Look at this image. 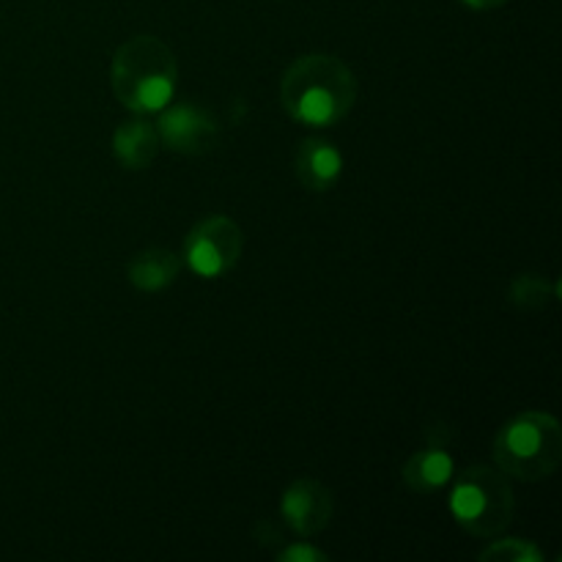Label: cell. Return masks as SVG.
<instances>
[{
	"instance_id": "obj_4",
	"label": "cell",
	"mask_w": 562,
	"mask_h": 562,
	"mask_svg": "<svg viewBox=\"0 0 562 562\" xmlns=\"http://www.w3.org/2000/svg\"><path fill=\"white\" fill-rule=\"evenodd\" d=\"M450 514L456 525L470 536L497 538L514 521L516 497L508 475L499 467L475 464L453 481L450 492Z\"/></svg>"
},
{
	"instance_id": "obj_13",
	"label": "cell",
	"mask_w": 562,
	"mask_h": 562,
	"mask_svg": "<svg viewBox=\"0 0 562 562\" xmlns=\"http://www.w3.org/2000/svg\"><path fill=\"white\" fill-rule=\"evenodd\" d=\"M543 549L527 538H497L477 554L481 562H543Z\"/></svg>"
},
{
	"instance_id": "obj_6",
	"label": "cell",
	"mask_w": 562,
	"mask_h": 562,
	"mask_svg": "<svg viewBox=\"0 0 562 562\" xmlns=\"http://www.w3.org/2000/svg\"><path fill=\"white\" fill-rule=\"evenodd\" d=\"M159 113L162 115L154 126L159 132V143L168 146L170 151L184 154V157H201V154L214 151L220 146L223 130H220L217 119L201 104H168Z\"/></svg>"
},
{
	"instance_id": "obj_15",
	"label": "cell",
	"mask_w": 562,
	"mask_h": 562,
	"mask_svg": "<svg viewBox=\"0 0 562 562\" xmlns=\"http://www.w3.org/2000/svg\"><path fill=\"white\" fill-rule=\"evenodd\" d=\"M464 5H470V9H477V11H488V9H499V5H505L508 0H461Z\"/></svg>"
},
{
	"instance_id": "obj_8",
	"label": "cell",
	"mask_w": 562,
	"mask_h": 562,
	"mask_svg": "<svg viewBox=\"0 0 562 562\" xmlns=\"http://www.w3.org/2000/svg\"><path fill=\"white\" fill-rule=\"evenodd\" d=\"M294 173L307 192H327L344 173V154L322 137H307L296 146Z\"/></svg>"
},
{
	"instance_id": "obj_2",
	"label": "cell",
	"mask_w": 562,
	"mask_h": 562,
	"mask_svg": "<svg viewBox=\"0 0 562 562\" xmlns=\"http://www.w3.org/2000/svg\"><path fill=\"white\" fill-rule=\"evenodd\" d=\"M179 64L159 36H132L115 49L110 66V86L115 99L137 115L159 113L173 102Z\"/></svg>"
},
{
	"instance_id": "obj_7",
	"label": "cell",
	"mask_w": 562,
	"mask_h": 562,
	"mask_svg": "<svg viewBox=\"0 0 562 562\" xmlns=\"http://www.w3.org/2000/svg\"><path fill=\"white\" fill-rule=\"evenodd\" d=\"M333 492L316 477H300L291 483L280 499V516L300 538H313L324 532L333 521Z\"/></svg>"
},
{
	"instance_id": "obj_10",
	"label": "cell",
	"mask_w": 562,
	"mask_h": 562,
	"mask_svg": "<svg viewBox=\"0 0 562 562\" xmlns=\"http://www.w3.org/2000/svg\"><path fill=\"white\" fill-rule=\"evenodd\" d=\"M181 274V258L165 247H148V250L135 252V258L126 267V278L143 294H157V291L170 289Z\"/></svg>"
},
{
	"instance_id": "obj_1",
	"label": "cell",
	"mask_w": 562,
	"mask_h": 562,
	"mask_svg": "<svg viewBox=\"0 0 562 562\" xmlns=\"http://www.w3.org/2000/svg\"><path fill=\"white\" fill-rule=\"evenodd\" d=\"M360 82L346 60L329 53L300 55L280 80L285 113L305 126L327 130L355 110Z\"/></svg>"
},
{
	"instance_id": "obj_12",
	"label": "cell",
	"mask_w": 562,
	"mask_h": 562,
	"mask_svg": "<svg viewBox=\"0 0 562 562\" xmlns=\"http://www.w3.org/2000/svg\"><path fill=\"white\" fill-rule=\"evenodd\" d=\"M560 296L558 283H549L541 274H519L508 289V302L519 311H541Z\"/></svg>"
},
{
	"instance_id": "obj_5",
	"label": "cell",
	"mask_w": 562,
	"mask_h": 562,
	"mask_svg": "<svg viewBox=\"0 0 562 562\" xmlns=\"http://www.w3.org/2000/svg\"><path fill=\"white\" fill-rule=\"evenodd\" d=\"M245 234L239 223L225 214L201 220L184 241V258L192 272L203 280H217L239 263Z\"/></svg>"
},
{
	"instance_id": "obj_3",
	"label": "cell",
	"mask_w": 562,
	"mask_h": 562,
	"mask_svg": "<svg viewBox=\"0 0 562 562\" xmlns=\"http://www.w3.org/2000/svg\"><path fill=\"white\" fill-rule=\"evenodd\" d=\"M494 461L516 481H547L562 464L560 423L547 412H521L494 437Z\"/></svg>"
},
{
	"instance_id": "obj_9",
	"label": "cell",
	"mask_w": 562,
	"mask_h": 562,
	"mask_svg": "<svg viewBox=\"0 0 562 562\" xmlns=\"http://www.w3.org/2000/svg\"><path fill=\"white\" fill-rule=\"evenodd\" d=\"M159 148V132L157 126L148 124L143 119L124 121L119 130L113 132V154L119 159L121 168L126 170H146L157 159Z\"/></svg>"
},
{
	"instance_id": "obj_11",
	"label": "cell",
	"mask_w": 562,
	"mask_h": 562,
	"mask_svg": "<svg viewBox=\"0 0 562 562\" xmlns=\"http://www.w3.org/2000/svg\"><path fill=\"white\" fill-rule=\"evenodd\" d=\"M453 456L439 445H431V448L417 450L415 456L404 461L401 477L415 494H434L453 481Z\"/></svg>"
},
{
	"instance_id": "obj_14",
	"label": "cell",
	"mask_w": 562,
	"mask_h": 562,
	"mask_svg": "<svg viewBox=\"0 0 562 562\" xmlns=\"http://www.w3.org/2000/svg\"><path fill=\"white\" fill-rule=\"evenodd\" d=\"M274 558L280 562H327L329 554L322 552L318 547H313V543L302 541V543H289V547L280 549Z\"/></svg>"
}]
</instances>
